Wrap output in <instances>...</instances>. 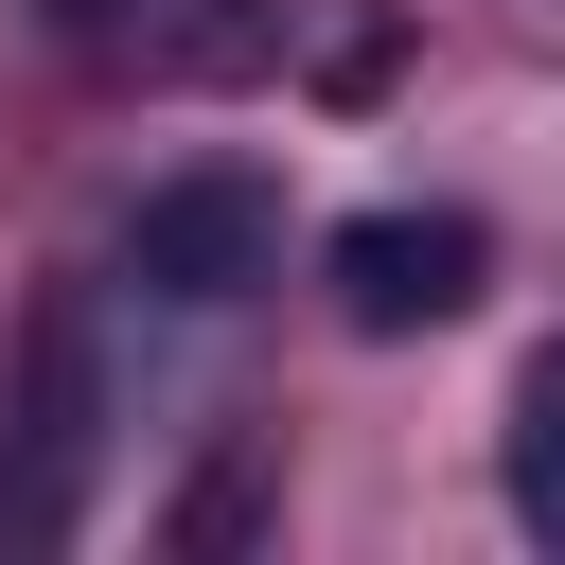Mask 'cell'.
I'll return each mask as SVG.
<instances>
[{
	"label": "cell",
	"instance_id": "obj_1",
	"mask_svg": "<svg viewBox=\"0 0 565 565\" xmlns=\"http://www.w3.org/2000/svg\"><path fill=\"white\" fill-rule=\"evenodd\" d=\"M265 265H282V194L230 177V159H212V177H159V194L124 212V282H141V300H247Z\"/></svg>",
	"mask_w": 565,
	"mask_h": 565
},
{
	"label": "cell",
	"instance_id": "obj_2",
	"mask_svg": "<svg viewBox=\"0 0 565 565\" xmlns=\"http://www.w3.org/2000/svg\"><path fill=\"white\" fill-rule=\"evenodd\" d=\"M318 265H335V318H353V335H424V318L477 300L494 247H477V212H353Z\"/></svg>",
	"mask_w": 565,
	"mask_h": 565
},
{
	"label": "cell",
	"instance_id": "obj_3",
	"mask_svg": "<svg viewBox=\"0 0 565 565\" xmlns=\"http://www.w3.org/2000/svg\"><path fill=\"white\" fill-rule=\"evenodd\" d=\"M494 459H512V512H530V547H565V335L512 371V441H494Z\"/></svg>",
	"mask_w": 565,
	"mask_h": 565
},
{
	"label": "cell",
	"instance_id": "obj_4",
	"mask_svg": "<svg viewBox=\"0 0 565 565\" xmlns=\"http://www.w3.org/2000/svg\"><path fill=\"white\" fill-rule=\"evenodd\" d=\"M35 18H53V35H106V18H141V0H35Z\"/></svg>",
	"mask_w": 565,
	"mask_h": 565
}]
</instances>
